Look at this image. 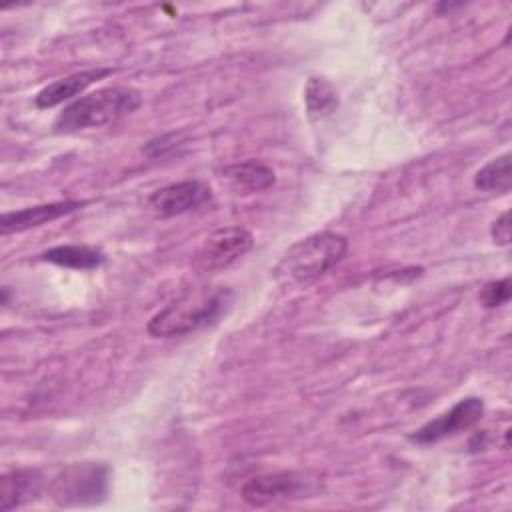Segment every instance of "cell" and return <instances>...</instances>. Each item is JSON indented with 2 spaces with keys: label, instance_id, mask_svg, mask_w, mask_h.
<instances>
[{
  "label": "cell",
  "instance_id": "17",
  "mask_svg": "<svg viewBox=\"0 0 512 512\" xmlns=\"http://www.w3.org/2000/svg\"><path fill=\"white\" fill-rule=\"evenodd\" d=\"M490 232H492V238H494L496 244L508 246V244H510V214H508V212L500 214V216L494 220Z\"/></svg>",
  "mask_w": 512,
  "mask_h": 512
},
{
  "label": "cell",
  "instance_id": "6",
  "mask_svg": "<svg viewBox=\"0 0 512 512\" xmlns=\"http://www.w3.org/2000/svg\"><path fill=\"white\" fill-rule=\"evenodd\" d=\"M252 242V234L242 226L220 228L202 242L194 264L204 272L228 268L252 248Z\"/></svg>",
  "mask_w": 512,
  "mask_h": 512
},
{
  "label": "cell",
  "instance_id": "9",
  "mask_svg": "<svg viewBox=\"0 0 512 512\" xmlns=\"http://www.w3.org/2000/svg\"><path fill=\"white\" fill-rule=\"evenodd\" d=\"M82 206H84V202H78V200H62V202L38 204V206L14 210V212H4L0 218V230H2V234H10V232H22L28 228H36V226L52 222L60 216H66Z\"/></svg>",
  "mask_w": 512,
  "mask_h": 512
},
{
  "label": "cell",
  "instance_id": "16",
  "mask_svg": "<svg viewBox=\"0 0 512 512\" xmlns=\"http://www.w3.org/2000/svg\"><path fill=\"white\" fill-rule=\"evenodd\" d=\"M510 300V278H502V280H494L488 282L482 292H480V302L486 308H496L502 306Z\"/></svg>",
  "mask_w": 512,
  "mask_h": 512
},
{
  "label": "cell",
  "instance_id": "10",
  "mask_svg": "<svg viewBox=\"0 0 512 512\" xmlns=\"http://www.w3.org/2000/svg\"><path fill=\"white\" fill-rule=\"evenodd\" d=\"M110 70L108 68H90V70H82V72H74L68 74L64 78H58L54 82H50L48 86H44L34 102L38 108H52L58 106L70 98H74L76 94H80L84 88H88L92 82L108 76Z\"/></svg>",
  "mask_w": 512,
  "mask_h": 512
},
{
  "label": "cell",
  "instance_id": "4",
  "mask_svg": "<svg viewBox=\"0 0 512 512\" xmlns=\"http://www.w3.org/2000/svg\"><path fill=\"white\" fill-rule=\"evenodd\" d=\"M108 468L98 462L70 464L50 482V496L60 506H90L106 498Z\"/></svg>",
  "mask_w": 512,
  "mask_h": 512
},
{
  "label": "cell",
  "instance_id": "14",
  "mask_svg": "<svg viewBox=\"0 0 512 512\" xmlns=\"http://www.w3.org/2000/svg\"><path fill=\"white\" fill-rule=\"evenodd\" d=\"M474 186L484 192H508L512 186V156L506 152L482 166L474 176Z\"/></svg>",
  "mask_w": 512,
  "mask_h": 512
},
{
  "label": "cell",
  "instance_id": "8",
  "mask_svg": "<svg viewBox=\"0 0 512 512\" xmlns=\"http://www.w3.org/2000/svg\"><path fill=\"white\" fill-rule=\"evenodd\" d=\"M210 198H212L210 188L204 186L202 182L182 180V182H174L154 190L152 196L148 198V204L158 216L170 218V216H180L190 210H196L206 202H210Z\"/></svg>",
  "mask_w": 512,
  "mask_h": 512
},
{
  "label": "cell",
  "instance_id": "7",
  "mask_svg": "<svg viewBox=\"0 0 512 512\" xmlns=\"http://www.w3.org/2000/svg\"><path fill=\"white\" fill-rule=\"evenodd\" d=\"M482 414H484L482 398L466 396V398L458 400L448 412H444L438 418L420 426L414 434H410V440L416 444H434L446 436H452V434L472 428L474 424L480 422Z\"/></svg>",
  "mask_w": 512,
  "mask_h": 512
},
{
  "label": "cell",
  "instance_id": "5",
  "mask_svg": "<svg viewBox=\"0 0 512 512\" xmlns=\"http://www.w3.org/2000/svg\"><path fill=\"white\" fill-rule=\"evenodd\" d=\"M318 478L308 472H274L248 480L240 494L250 506H268L282 500L308 498L318 490Z\"/></svg>",
  "mask_w": 512,
  "mask_h": 512
},
{
  "label": "cell",
  "instance_id": "13",
  "mask_svg": "<svg viewBox=\"0 0 512 512\" xmlns=\"http://www.w3.org/2000/svg\"><path fill=\"white\" fill-rule=\"evenodd\" d=\"M42 260L64 266V268H74V270H90L98 268L104 264L106 256L102 250L86 246V244H64V246H54L42 254Z\"/></svg>",
  "mask_w": 512,
  "mask_h": 512
},
{
  "label": "cell",
  "instance_id": "2",
  "mask_svg": "<svg viewBox=\"0 0 512 512\" xmlns=\"http://www.w3.org/2000/svg\"><path fill=\"white\" fill-rule=\"evenodd\" d=\"M142 104V96L134 88L112 86L100 88L70 102L56 118V132H78L86 128H102L114 124L126 114H132Z\"/></svg>",
  "mask_w": 512,
  "mask_h": 512
},
{
  "label": "cell",
  "instance_id": "12",
  "mask_svg": "<svg viewBox=\"0 0 512 512\" xmlns=\"http://www.w3.org/2000/svg\"><path fill=\"white\" fill-rule=\"evenodd\" d=\"M224 178L238 190L260 192L274 184V170L260 160H244L224 168Z\"/></svg>",
  "mask_w": 512,
  "mask_h": 512
},
{
  "label": "cell",
  "instance_id": "15",
  "mask_svg": "<svg viewBox=\"0 0 512 512\" xmlns=\"http://www.w3.org/2000/svg\"><path fill=\"white\" fill-rule=\"evenodd\" d=\"M304 100H306V108L310 116H326L332 114L338 106V94L334 90V86L324 80V78H310L304 90Z\"/></svg>",
  "mask_w": 512,
  "mask_h": 512
},
{
  "label": "cell",
  "instance_id": "3",
  "mask_svg": "<svg viewBox=\"0 0 512 512\" xmlns=\"http://www.w3.org/2000/svg\"><path fill=\"white\" fill-rule=\"evenodd\" d=\"M348 240L336 232H316L294 246L282 256L276 266V276L292 284H312L330 272L346 254Z\"/></svg>",
  "mask_w": 512,
  "mask_h": 512
},
{
  "label": "cell",
  "instance_id": "11",
  "mask_svg": "<svg viewBox=\"0 0 512 512\" xmlns=\"http://www.w3.org/2000/svg\"><path fill=\"white\" fill-rule=\"evenodd\" d=\"M42 490V476L38 470L20 468L6 472L2 476V490H0V508L12 510L22 506L24 502L36 498Z\"/></svg>",
  "mask_w": 512,
  "mask_h": 512
},
{
  "label": "cell",
  "instance_id": "1",
  "mask_svg": "<svg viewBox=\"0 0 512 512\" xmlns=\"http://www.w3.org/2000/svg\"><path fill=\"white\" fill-rule=\"evenodd\" d=\"M232 290L226 286H202L184 292L148 322L154 338H174L214 324L230 306Z\"/></svg>",
  "mask_w": 512,
  "mask_h": 512
}]
</instances>
